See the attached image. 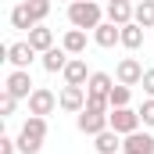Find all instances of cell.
Here are the masks:
<instances>
[{
    "label": "cell",
    "mask_w": 154,
    "mask_h": 154,
    "mask_svg": "<svg viewBox=\"0 0 154 154\" xmlns=\"http://www.w3.org/2000/svg\"><path fill=\"white\" fill-rule=\"evenodd\" d=\"M104 7L97 4V0H72L68 4V22H72V29H86V32H93L100 22H104Z\"/></svg>",
    "instance_id": "obj_1"
},
{
    "label": "cell",
    "mask_w": 154,
    "mask_h": 154,
    "mask_svg": "<svg viewBox=\"0 0 154 154\" xmlns=\"http://www.w3.org/2000/svg\"><path fill=\"white\" fill-rule=\"evenodd\" d=\"M43 140H47V118L43 115H29L25 125H22V133H18V151L22 154H39Z\"/></svg>",
    "instance_id": "obj_2"
},
{
    "label": "cell",
    "mask_w": 154,
    "mask_h": 154,
    "mask_svg": "<svg viewBox=\"0 0 154 154\" xmlns=\"http://www.w3.org/2000/svg\"><path fill=\"white\" fill-rule=\"evenodd\" d=\"M108 122H111V129L122 133V136H129V133H136L143 122H140V111H133V108H111L108 111Z\"/></svg>",
    "instance_id": "obj_3"
},
{
    "label": "cell",
    "mask_w": 154,
    "mask_h": 154,
    "mask_svg": "<svg viewBox=\"0 0 154 154\" xmlns=\"http://www.w3.org/2000/svg\"><path fill=\"white\" fill-rule=\"evenodd\" d=\"M4 90L14 93L18 100H29V93L36 90V86H32V75H29V68H11L7 79H4Z\"/></svg>",
    "instance_id": "obj_4"
},
{
    "label": "cell",
    "mask_w": 154,
    "mask_h": 154,
    "mask_svg": "<svg viewBox=\"0 0 154 154\" xmlns=\"http://www.w3.org/2000/svg\"><path fill=\"white\" fill-rule=\"evenodd\" d=\"M54 108H61L57 104V93L54 90H47V86H36L32 93H29V115H54Z\"/></svg>",
    "instance_id": "obj_5"
},
{
    "label": "cell",
    "mask_w": 154,
    "mask_h": 154,
    "mask_svg": "<svg viewBox=\"0 0 154 154\" xmlns=\"http://www.w3.org/2000/svg\"><path fill=\"white\" fill-rule=\"evenodd\" d=\"M75 125H79V133L97 136V133H104L111 122H108V111H90V108H82V111L75 115Z\"/></svg>",
    "instance_id": "obj_6"
},
{
    "label": "cell",
    "mask_w": 154,
    "mask_h": 154,
    "mask_svg": "<svg viewBox=\"0 0 154 154\" xmlns=\"http://www.w3.org/2000/svg\"><path fill=\"white\" fill-rule=\"evenodd\" d=\"M143 72H147V68H143L136 57H122L115 65V82H122V86H140V82H143Z\"/></svg>",
    "instance_id": "obj_7"
},
{
    "label": "cell",
    "mask_w": 154,
    "mask_h": 154,
    "mask_svg": "<svg viewBox=\"0 0 154 154\" xmlns=\"http://www.w3.org/2000/svg\"><path fill=\"white\" fill-rule=\"evenodd\" d=\"M57 104H61V111L79 115V111L86 108V86H65V90L57 93Z\"/></svg>",
    "instance_id": "obj_8"
},
{
    "label": "cell",
    "mask_w": 154,
    "mask_h": 154,
    "mask_svg": "<svg viewBox=\"0 0 154 154\" xmlns=\"http://www.w3.org/2000/svg\"><path fill=\"white\" fill-rule=\"evenodd\" d=\"M122 154H154V136L143 133V129L122 136Z\"/></svg>",
    "instance_id": "obj_9"
},
{
    "label": "cell",
    "mask_w": 154,
    "mask_h": 154,
    "mask_svg": "<svg viewBox=\"0 0 154 154\" xmlns=\"http://www.w3.org/2000/svg\"><path fill=\"white\" fill-rule=\"evenodd\" d=\"M72 61V54L65 50V47H50L47 54H39V65H43V72H50V75H57V72H65V65Z\"/></svg>",
    "instance_id": "obj_10"
},
{
    "label": "cell",
    "mask_w": 154,
    "mask_h": 154,
    "mask_svg": "<svg viewBox=\"0 0 154 154\" xmlns=\"http://www.w3.org/2000/svg\"><path fill=\"white\" fill-rule=\"evenodd\" d=\"M7 18H11V29H22V32H29V29H36V25H39L36 14H32V4H25V0H22V4H14Z\"/></svg>",
    "instance_id": "obj_11"
},
{
    "label": "cell",
    "mask_w": 154,
    "mask_h": 154,
    "mask_svg": "<svg viewBox=\"0 0 154 154\" xmlns=\"http://www.w3.org/2000/svg\"><path fill=\"white\" fill-rule=\"evenodd\" d=\"M36 57H39V54L32 50V43H29V39H25V43H11V47H7V61H11V68H29Z\"/></svg>",
    "instance_id": "obj_12"
},
{
    "label": "cell",
    "mask_w": 154,
    "mask_h": 154,
    "mask_svg": "<svg viewBox=\"0 0 154 154\" xmlns=\"http://www.w3.org/2000/svg\"><path fill=\"white\" fill-rule=\"evenodd\" d=\"M61 75H65V86H86L93 72L86 68V57H72V61L65 65V72H61Z\"/></svg>",
    "instance_id": "obj_13"
},
{
    "label": "cell",
    "mask_w": 154,
    "mask_h": 154,
    "mask_svg": "<svg viewBox=\"0 0 154 154\" xmlns=\"http://www.w3.org/2000/svg\"><path fill=\"white\" fill-rule=\"evenodd\" d=\"M93 43L104 47V50H111L115 43H122V25H115V22H100V25L93 29Z\"/></svg>",
    "instance_id": "obj_14"
},
{
    "label": "cell",
    "mask_w": 154,
    "mask_h": 154,
    "mask_svg": "<svg viewBox=\"0 0 154 154\" xmlns=\"http://www.w3.org/2000/svg\"><path fill=\"white\" fill-rule=\"evenodd\" d=\"M104 11H108V22H115V25H129L136 4H133V0H111V4H104Z\"/></svg>",
    "instance_id": "obj_15"
},
{
    "label": "cell",
    "mask_w": 154,
    "mask_h": 154,
    "mask_svg": "<svg viewBox=\"0 0 154 154\" xmlns=\"http://www.w3.org/2000/svg\"><path fill=\"white\" fill-rule=\"evenodd\" d=\"M93 147H97V154H115V151H122V133H115V129L108 125L104 133L93 136Z\"/></svg>",
    "instance_id": "obj_16"
},
{
    "label": "cell",
    "mask_w": 154,
    "mask_h": 154,
    "mask_svg": "<svg viewBox=\"0 0 154 154\" xmlns=\"http://www.w3.org/2000/svg\"><path fill=\"white\" fill-rule=\"evenodd\" d=\"M111 86H115V79L108 75V72H93L90 82H86V93H90V97H104V100H108V97H111Z\"/></svg>",
    "instance_id": "obj_17"
},
{
    "label": "cell",
    "mask_w": 154,
    "mask_h": 154,
    "mask_svg": "<svg viewBox=\"0 0 154 154\" xmlns=\"http://www.w3.org/2000/svg\"><path fill=\"white\" fill-rule=\"evenodd\" d=\"M61 47H65L72 57H82V54H86V29H68V32L61 36Z\"/></svg>",
    "instance_id": "obj_18"
},
{
    "label": "cell",
    "mask_w": 154,
    "mask_h": 154,
    "mask_svg": "<svg viewBox=\"0 0 154 154\" xmlns=\"http://www.w3.org/2000/svg\"><path fill=\"white\" fill-rule=\"evenodd\" d=\"M29 43H32V50H36V54H47V50L54 47V29H47V25L29 29Z\"/></svg>",
    "instance_id": "obj_19"
},
{
    "label": "cell",
    "mask_w": 154,
    "mask_h": 154,
    "mask_svg": "<svg viewBox=\"0 0 154 154\" xmlns=\"http://www.w3.org/2000/svg\"><path fill=\"white\" fill-rule=\"evenodd\" d=\"M122 47L125 50H140L143 47V25H136V22L122 25Z\"/></svg>",
    "instance_id": "obj_20"
},
{
    "label": "cell",
    "mask_w": 154,
    "mask_h": 154,
    "mask_svg": "<svg viewBox=\"0 0 154 154\" xmlns=\"http://www.w3.org/2000/svg\"><path fill=\"white\" fill-rule=\"evenodd\" d=\"M133 22H136V25H143V29H154V0H136Z\"/></svg>",
    "instance_id": "obj_21"
},
{
    "label": "cell",
    "mask_w": 154,
    "mask_h": 154,
    "mask_svg": "<svg viewBox=\"0 0 154 154\" xmlns=\"http://www.w3.org/2000/svg\"><path fill=\"white\" fill-rule=\"evenodd\" d=\"M108 100H111V108H129V100H133V86H122V82H115Z\"/></svg>",
    "instance_id": "obj_22"
},
{
    "label": "cell",
    "mask_w": 154,
    "mask_h": 154,
    "mask_svg": "<svg viewBox=\"0 0 154 154\" xmlns=\"http://www.w3.org/2000/svg\"><path fill=\"white\" fill-rule=\"evenodd\" d=\"M136 111H140V122H143L147 129H154V97H147V100H143Z\"/></svg>",
    "instance_id": "obj_23"
},
{
    "label": "cell",
    "mask_w": 154,
    "mask_h": 154,
    "mask_svg": "<svg viewBox=\"0 0 154 154\" xmlns=\"http://www.w3.org/2000/svg\"><path fill=\"white\" fill-rule=\"evenodd\" d=\"M14 108H18V97L4 90V93H0V115H4V118H11V115H14Z\"/></svg>",
    "instance_id": "obj_24"
},
{
    "label": "cell",
    "mask_w": 154,
    "mask_h": 154,
    "mask_svg": "<svg viewBox=\"0 0 154 154\" xmlns=\"http://www.w3.org/2000/svg\"><path fill=\"white\" fill-rule=\"evenodd\" d=\"M32 14H36V22L43 25V18L50 14V0H39V4H32Z\"/></svg>",
    "instance_id": "obj_25"
},
{
    "label": "cell",
    "mask_w": 154,
    "mask_h": 154,
    "mask_svg": "<svg viewBox=\"0 0 154 154\" xmlns=\"http://www.w3.org/2000/svg\"><path fill=\"white\" fill-rule=\"evenodd\" d=\"M140 86H143V93H147V97H154V68L143 72V82H140Z\"/></svg>",
    "instance_id": "obj_26"
},
{
    "label": "cell",
    "mask_w": 154,
    "mask_h": 154,
    "mask_svg": "<svg viewBox=\"0 0 154 154\" xmlns=\"http://www.w3.org/2000/svg\"><path fill=\"white\" fill-rule=\"evenodd\" d=\"M18 151V140H11V136H0V154H14Z\"/></svg>",
    "instance_id": "obj_27"
},
{
    "label": "cell",
    "mask_w": 154,
    "mask_h": 154,
    "mask_svg": "<svg viewBox=\"0 0 154 154\" xmlns=\"http://www.w3.org/2000/svg\"><path fill=\"white\" fill-rule=\"evenodd\" d=\"M25 4H39V0H25Z\"/></svg>",
    "instance_id": "obj_28"
},
{
    "label": "cell",
    "mask_w": 154,
    "mask_h": 154,
    "mask_svg": "<svg viewBox=\"0 0 154 154\" xmlns=\"http://www.w3.org/2000/svg\"><path fill=\"white\" fill-rule=\"evenodd\" d=\"M104 4H111V0H104Z\"/></svg>",
    "instance_id": "obj_29"
}]
</instances>
